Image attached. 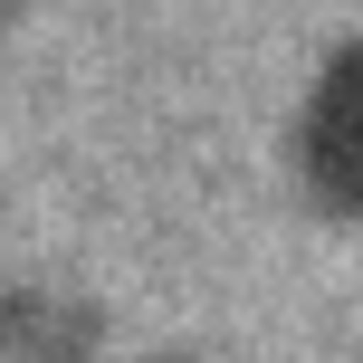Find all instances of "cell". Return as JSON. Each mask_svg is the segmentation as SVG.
I'll list each match as a JSON object with an SVG mask.
<instances>
[{
  "mask_svg": "<svg viewBox=\"0 0 363 363\" xmlns=\"http://www.w3.org/2000/svg\"><path fill=\"white\" fill-rule=\"evenodd\" d=\"M335 172H345V191H363V86H354V115L335 125Z\"/></svg>",
  "mask_w": 363,
  "mask_h": 363,
  "instance_id": "1",
  "label": "cell"
}]
</instances>
